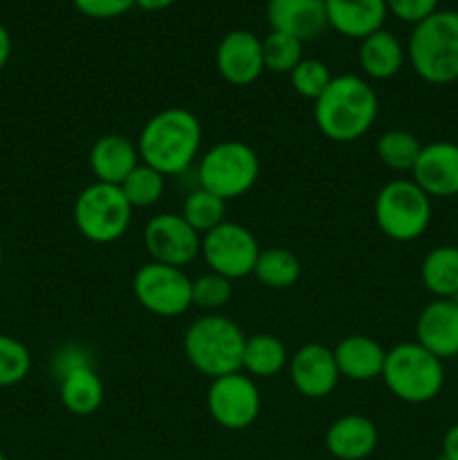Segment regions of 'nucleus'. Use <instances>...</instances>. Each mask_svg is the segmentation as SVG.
<instances>
[{
    "instance_id": "obj_19",
    "label": "nucleus",
    "mask_w": 458,
    "mask_h": 460,
    "mask_svg": "<svg viewBox=\"0 0 458 460\" xmlns=\"http://www.w3.org/2000/svg\"><path fill=\"white\" fill-rule=\"evenodd\" d=\"M90 171L94 175V182L117 184L119 187L130 171L139 164L137 142L128 139L126 135L108 133L101 135L90 148Z\"/></svg>"
},
{
    "instance_id": "obj_26",
    "label": "nucleus",
    "mask_w": 458,
    "mask_h": 460,
    "mask_svg": "<svg viewBox=\"0 0 458 460\" xmlns=\"http://www.w3.org/2000/svg\"><path fill=\"white\" fill-rule=\"evenodd\" d=\"M301 259L295 252L287 247H268L260 250L251 277L269 290H290L301 279Z\"/></svg>"
},
{
    "instance_id": "obj_31",
    "label": "nucleus",
    "mask_w": 458,
    "mask_h": 460,
    "mask_svg": "<svg viewBox=\"0 0 458 460\" xmlns=\"http://www.w3.org/2000/svg\"><path fill=\"white\" fill-rule=\"evenodd\" d=\"M31 353L21 340L0 332V389L16 386L30 376Z\"/></svg>"
},
{
    "instance_id": "obj_28",
    "label": "nucleus",
    "mask_w": 458,
    "mask_h": 460,
    "mask_svg": "<svg viewBox=\"0 0 458 460\" xmlns=\"http://www.w3.org/2000/svg\"><path fill=\"white\" fill-rule=\"evenodd\" d=\"M225 214H227V202L223 198L214 196L207 189L198 187L191 193H187L182 202V216L198 234H207L214 227H218L220 223H225Z\"/></svg>"
},
{
    "instance_id": "obj_7",
    "label": "nucleus",
    "mask_w": 458,
    "mask_h": 460,
    "mask_svg": "<svg viewBox=\"0 0 458 460\" xmlns=\"http://www.w3.org/2000/svg\"><path fill=\"white\" fill-rule=\"evenodd\" d=\"M431 216V198L409 178L386 182L373 200L377 229L395 243L418 241L429 229Z\"/></svg>"
},
{
    "instance_id": "obj_21",
    "label": "nucleus",
    "mask_w": 458,
    "mask_h": 460,
    "mask_svg": "<svg viewBox=\"0 0 458 460\" xmlns=\"http://www.w3.org/2000/svg\"><path fill=\"white\" fill-rule=\"evenodd\" d=\"M339 376L350 382H371L382 377L386 350L368 335H348L332 349Z\"/></svg>"
},
{
    "instance_id": "obj_27",
    "label": "nucleus",
    "mask_w": 458,
    "mask_h": 460,
    "mask_svg": "<svg viewBox=\"0 0 458 460\" xmlns=\"http://www.w3.org/2000/svg\"><path fill=\"white\" fill-rule=\"evenodd\" d=\"M420 151V139L402 128L384 130L375 142L377 160H380L386 169L395 171V173H407V171L411 173Z\"/></svg>"
},
{
    "instance_id": "obj_3",
    "label": "nucleus",
    "mask_w": 458,
    "mask_h": 460,
    "mask_svg": "<svg viewBox=\"0 0 458 460\" xmlns=\"http://www.w3.org/2000/svg\"><path fill=\"white\" fill-rule=\"evenodd\" d=\"M245 341L247 335L232 317L207 313L187 328L182 337V350L187 362L200 376L216 380L241 371Z\"/></svg>"
},
{
    "instance_id": "obj_17",
    "label": "nucleus",
    "mask_w": 458,
    "mask_h": 460,
    "mask_svg": "<svg viewBox=\"0 0 458 460\" xmlns=\"http://www.w3.org/2000/svg\"><path fill=\"white\" fill-rule=\"evenodd\" d=\"M265 16L269 30L290 34L304 43L328 27L323 0H268Z\"/></svg>"
},
{
    "instance_id": "obj_6",
    "label": "nucleus",
    "mask_w": 458,
    "mask_h": 460,
    "mask_svg": "<svg viewBox=\"0 0 458 460\" xmlns=\"http://www.w3.org/2000/svg\"><path fill=\"white\" fill-rule=\"evenodd\" d=\"M260 175V160L241 139H223L198 157V187L207 189L225 202L236 200L254 189Z\"/></svg>"
},
{
    "instance_id": "obj_2",
    "label": "nucleus",
    "mask_w": 458,
    "mask_h": 460,
    "mask_svg": "<svg viewBox=\"0 0 458 460\" xmlns=\"http://www.w3.org/2000/svg\"><path fill=\"white\" fill-rule=\"evenodd\" d=\"M380 112V99L368 79L359 75H337L314 102V124L330 142L348 144L362 139L373 128Z\"/></svg>"
},
{
    "instance_id": "obj_13",
    "label": "nucleus",
    "mask_w": 458,
    "mask_h": 460,
    "mask_svg": "<svg viewBox=\"0 0 458 460\" xmlns=\"http://www.w3.org/2000/svg\"><path fill=\"white\" fill-rule=\"evenodd\" d=\"M287 373L296 394L308 400H323L337 389L341 376L332 349L323 344H304L290 355Z\"/></svg>"
},
{
    "instance_id": "obj_14",
    "label": "nucleus",
    "mask_w": 458,
    "mask_h": 460,
    "mask_svg": "<svg viewBox=\"0 0 458 460\" xmlns=\"http://www.w3.org/2000/svg\"><path fill=\"white\" fill-rule=\"evenodd\" d=\"M216 67L227 84L251 85L265 72L263 43L250 30H233L216 48Z\"/></svg>"
},
{
    "instance_id": "obj_9",
    "label": "nucleus",
    "mask_w": 458,
    "mask_h": 460,
    "mask_svg": "<svg viewBox=\"0 0 458 460\" xmlns=\"http://www.w3.org/2000/svg\"><path fill=\"white\" fill-rule=\"evenodd\" d=\"M260 254V245L254 232L245 225L225 220L211 232L202 234L200 256L209 272L236 281L254 274L256 259Z\"/></svg>"
},
{
    "instance_id": "obj_4",
    "label": "nucleus",
    "mask_w": 458,
    "mask_h": 460,
    "mask_svg": "<svg viewBox=\"0 0 458 460\" xmlns=\"http://www.w3.org/2000/svg\"><path fill=\"white\" fill-rule=\"evenodd\" d=\"M407 58L411 70L431 85L458 81V12L438 9L413 25Z\"/></svg>"
},
{
    "instance_id": "obj_15",
    "label": "nucleus",
    "mask_w": 458,
    "mask_h": 460,
    "mask_svg": "<svg viewBox=\"0 0 458 460\" xmlns=\"http://www.w3.org/2000/svg\"><path fill=\"white\" fill-rule=\"evenodd\" d=\"M411 180L434 200V198L458 196V144L449 139L422 144Z\"/></svg>"
},
{
    "instance_id": "obj_24",
    "label": "nucleus",
    "mask_w": 458,
    "mask_h": 460,
    "mask_svg": "<svg viewBox=\"0 0 458 460\" xmlns=\"http://www.w3.org/2000/svg\"><path fill=\"white\" fill-rule=\"evenodd\" d=\"M290 362L283 340L269 332H256L247 337L245 350H242V373H247L254 380H269L278 373L286 371Z\"/></svg>"
},
{
    "instance_id": "obj_8",
    "label": "nucleus",
    "mask_w": 458,
    "mask_h": 460,
    "mask_svg": "<svg viewBox=\"0 0 458 460\" xmlns=\"http://www.w3.org/2000/svg\"><path fill=\"white\" fill-rule=\"evenodd\" d=\"M133 207L117 184L92 182L75 200L76 232L90 243L110 245L126 236L133 223Z\"/></svg>"
},
{
    "instance_id": "obj_10",
    "label": "nucleus",
    "mask_w": 458,
    "mask_h": 460,
    "mask_svg": "<svg viewBox=\"0 0 458 460\" xmlns=\"http://www.w3.org/2000/svg\"><path fill=\"white\" fill-rule=\"evenodd\" d=\"M189 274L180 268L148 261L135 272L133 295L146 313L162 319H173L193 305Z\"/></svg>"
},
{
    "instance_id": "obj_1",
    "label": "nucleus",
    "mask_w": 458,
    "mask_h": 460,
    "mask_svg": "<svg viewBox=\"0 0 458 460\" xmlns=\"http://www.w3.org/2000/svg\"><path fill=\"white\" fill-rule=\"evenodd\" d=\"M202 124L189 108L169 106L157 111L142 126L137 137L139 160L162 175H182L200 157Z\"/></svg>"
},
{
    "instance_id": "obj_37",
    "label": "nucleus",
    "mask_w": 458,
    "mask_h": 460,
    "mask_svg": "<svg viewBox=\"0 0 458 460\" xmlns=\"http://www.w3.org/2000/svg\"><path fill=\"white\" fill-rule=\"evenodd\" d=\"M443 454L445 458L449 460H458V422L456 425L449 427L443 436Z\"/></svg>"
},
{
    "instance_id": "obj_23",
    "label": "nucleus",
    "mask_w": 458,
    "mask_h": 460,
    "mask_svg": "<svg viewBox=\"0 0 458 460\" xmlns=\"http://www.w3.org/2000/svg\"><path fill=\"white\" fill-rule=\"evenodd\" d=\"M103 380L94 367H81L58 380V398L72 416H92L103 404Z\"/></svg>"
},
{
    "instance_id": "obj_16",
    "label": "nucleus",
    "mask_w": 458,
    "mask_h": 460,
    "mask_svg": "<svg viewBox=\"0 0 458 460\" xmlns=\"http://www.w3.org/2000/svg\"><path fill=\"white\" fill-rule=\"evenodd\" d=\"M416 341L438 359L458 355V301L434 299L416 319Z\"/></svg>"
},
{
    "instance_id": "obj_12",
    "label": "nucleus",
    "mask_w": 458,
    "mask_h": 460,
    "mask_svg": "<svg viewBox=\"0 0 458 460\" xmlns=\"http://www.w3.org/2000/svg\"><path fill=\"white\" fill-rule=\"evenodd\" d=\"M202 236L173 211H162L144 225V247L151 261L184 270L200 256Z\"/></svg>"
},
{
    "instance_id": "obj_41",
    "label": "nucleus",
    "mask_w": 458,
    "mask_h": 460,
    "mask_svg": "<svg viewBox=\"0 0 458 460\" xmlns=\"http://www.w3.org/2000/svg\"><path fill=\"white\" fill-rule=\"evenodd\" d=\"M434 460H449V458H445V456H443V454H438V456H436Z\"/></svg>"
},
{
    "instance_id": "obj_5",
    "label": "nucleus",
    "mask_w": 458,
    "mask_h": 460,
    "mask_svg": "<svg viewBox=\"0 0 458 460\" xmlns=\"http://www.w3.org/2000/svg\"><path fill=\"white\" fill-rule=\"evenodd\" d=\"M382 382L400 402H431L445 386L443 359L422 349L418 341H402L386 350Z\"/></svg>"
},
{
    "instance_id": "obj_36",
    "label": "nucleus",
    "mask_w": 458,
    "mask_h": 460,
    "mask_svg": "<svg viewBox=\"0 0 458 460\" xmlns=\"http://www.w3.org/2000/svg\"><path fill=\"white\" fill-rule=\"evenodd\" d=\"M438 3L440 0H386V7L398 21L418 25L420 21L429 18L431 13L438 12Z\"/></svg>"
},
{
    "instance_id": "obj_29",
    "label": "nucleus",
    "mask_w": 458,
    "mask_h": 460,
    "mask_svg": "<svg viewBox=\"0 0 458 460\" xmlns=\"http://www.w3.org/2000/svg\"><path fill=\"white\" fill-rule=\"evenodd\" d=\"M119 187L133 209H148V207L157 205L162 200V196H164L166 175H162L157 169L139 162Z\"/></svg>"
},
{
    "instance_id": "obj_22",
    "label": "nucleus",
    "mask_w": 458,
    "mask_h": 460,
    "mask_svg": "<svg viewBox=\"0 0 458 460\" xmlns=\"http://www.w3.org/2000/svg\"><path fill=\"white\" fill-rule=\"evenodd\" d=\"M357 61L366 79H393L407 63V48L400 43L393 31L382 27V30L373 31L366 39L359 40Z\"/></svg>"
},
{
    "instance_id": "obj_32",
    "label": "nucleus",
    "mask_w": 458,
    "mask_h": 460,
    "mask_svg": "<svg viewBox=\"0 0 458 460\" xmlns=\"http://www.w3.org/2000/svg\"><path fill=\"white\" fill-rule=\"evenodd\" d=\"M290 85L299 97L308 99V102H317L323 94V90L330 85L332 72L319 58H301L299 66L290 72Z\"/></svg>"
},
{
    "instance_id": "obj_18",
    "label": "nucleus",
    "mask_w": 458,
    "mask_h": 460,
    "mask_svg": "<svg viewBox=\"0 0 458 460\" xmlns=\"http://www.w3.org/2000/svg\"><path fill=\"white\" fill-rule=\"evenodd\" d=\"M326 3L328 27L346 39H366L382 30L389 7L386 0H323Z\"/></svg>"
},
{
    "instance_id": "obj_38",
    "label": "nucleus",
    "mask_w": 458,
    "mask_h": 460,
    "mask_svg": "<svg viewBox=\"0 0 458 460\" xmlns=\"http://www.w3.org/2000/svg\"><path fill=\"white\" fill-rule=\"evenodd\" d=\"M12 49H13L12 34L7 31V27L0 25V72L4 70V66H7L9 58H12Z\"/></svg>"
},
{
    "instance_id": "obj_42",
    "label": "nucleus",
    "mask_w": 458,
    "mask_h": 460,
    "mask_svg": "<svg viewBox=\"0 0 458 460\" xmlns=\"http://www.w3.org/2000/svg\"><path fill=\"white\" fill-rule=\"evenodd\" d=\"M0 460H7V456H4V454H3V452H0Z\"/></svg>"
},
{
    "instance_id": "obj_33",
    "label": "nucleus",
    "mask_w": 458,
    "mask_h": 460,
    "mask_svg": "<svg viewBox=\"0 0 458 460\" xmlns=\"http://www.w3.org/2000/svg\"><path fill=\"white\" fill-rule=\"evenodd\" d=\"M233 281L216 272H205L193 279L191 299L193 305L207 313H220L233 296Z\"/></svg>"
},
{
    "instance_id": "obj_11",
    "label": "nucleus",
    "mask_w": 458,
    "mask_h": 460,
    "mask_svg": "<svg viewBox=\"0 0 458 460\" xmlns=\"http://www.w3.org/2000/svg\"><path fill=\"white\" fill-rule=\"evenodd\" d=\"M263 398L254 377L247 373H229L216 377L207 389V411L211 420L229 431L247 429L259 418Z\"/></svg>"
},
{
    "instance_id": "obj_40",
    "label": "nucleus",
    "mask_w": 458,
    "mask_h": 460,
    "mask_svg": "<svg viewBox=\"0 0 458 460\" xmlns=\"http://www.w3.org/2000/svg\"><path fill=\"white\" fill-rule=\"evenodd\" d=\"M3 254H4V250H3V241H0V263H3Z\"/></svg>"
},
{
    "instance_id": "obj_20",
    "label": "nucleus",
    "mask_w": 458,
    "mask_h": 460,
    "mask_svg": "<svg viewBox=\"0 0 458 460\" xmlns=\"http://www.w3.org/2000/svg\"><path fill=\"white\" fill-rule=\"evenodd\" d=\"M377 447V427L362 413L337 418L326 431V449L337 460H364Z\"/></svg>"
},
{
    "instance_id": "obj_34",
    "label": "nucleus",
    "mask_w": 458,
    "mask_h": 460,
    "mask_svg": "<svg viewBox=\"0 0 458 460\" xmlns=\"http://www.w3.org/2000/svg\"><path fill=\"white\" fill-rule=\"evenodd\" d=\"M81 367H94L92 353L81 344H63L52 358V373L57 380Z\"/></svg>"
},
{
    "instance_id": "obj_39",
    "label": "nucleus",
    "mask_w": 458,
    "mask_h": 460,
    "mask_svg": "<svg viewBox=\"0 0 458 460\" xmlns=\"http://www.w3.org/2000/svg\"><path fill=\"white\" fill-rule=\"evenodd\" d=\"M178 0H135V7L142 12H164V9L173 7Z\"/></svg>"
},
{
    "instance_id": "obj_30",
    "label": "nucleus",
    "mask_w": 458,
    "mask_h": 460,
    "mask_svg": "<svg viewBox=\"0 0 458 460\" xmlns=\"http://www.w3.org/2000/svg\"><path fill=\"white\" fill-rule=\"evenodd\" d=\"M260 43H263L265 70L274 75H290L304 58V40L283 34V31L269 30V34L260 39Z\"/></svg>"
},
{
    "instance_id": "obj_25",
    "label": "nucleus",
    "mask_w": 458,
    "mask_h": 460,
    "mask_svg": "<svg viewBox=\"0 0 458 460\" xmlns=\"http://www.w3.org/2000/svg\"><path fill=\"white\" fill-rule=\"evenodd\" d=\"M420 281L434 299L458 296V245H438L420 263Z\"/></svg>"
},
{
    "instance_id": "obj_35",
    "label": "nucleus",
    "mask_w": 458,
    "mask_h": 460,
    "mask_svg": "<svg viewBox=\"0 0 458 460\" xmlns=\"http://www.w3.org/2000/svg\"><path fill=\"white\" fill-rule=\"evenodd\" d=\"M75 9L94 21H110L124 16L135 7V0H72Z\"/></svg>"
}]
</instances>
